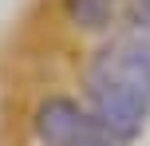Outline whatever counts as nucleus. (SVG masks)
I'll list each match as a JSON object with an SVG mask.
<instances>
[{
	"label": "nucleus",
	"mask_w": 150,
	"mask_h": 146,
	"mask_svg": "<svg viewBox=\"0 0 150 146\" xmlns=\"http://www.w3.org/2000/svg\"><path fill=\"white\" fill-rule=\"evenodd\" d=\"M83 99L87 107L134 142L150 123V32L122 24L119 32L99 39L83 67Z\"/></svg>",
	"instance_id": "nucleus-1"
},
{
	"label": "nucleus",
	"mask_w": 150,
	"mask_h": 146,
	"mask_svg": "<svg viewBox=\"0 0 150 146\" xmlns=\"http://www.w3.org/2000/svg\"><path fill=\"white\" fill-rule=\"evenodd\" d=\"M32 134L40 146H130L75 95H44L32 111Z\"/></svg>",
	"instance_id": "nucleus-2"
},
{
	"label": "nucleus",
	"mask_w": 150,
	"mask_h": 146,
	"mask_svg": "<svg viewBox=\"0 0 150 146\" xmlns=\"http://www.w3.org/2000/svg\"><path fill=\"white\" fill-rule=\"evenodd\" d=\"M134 0H63V20L83 36H111L130 24Z\"/></svg>",
	"instance_id": "nucleus-3"
},
{
	"label": "nucleus",
	"mask_w": 150,
	"mask_h": 146,
	"mask_svg": "<svg viewBox=\"0 0 150 146\" xmlns=\"http://www.w3.org/2000/svg\"><path fill=\"white\" fill-rule=\"evenodd\" d=\"M130 24H138V28L150 32V0H134V8H130Z\"/></svg>",
	"instance_id": "nucleus-4"
}]
</instances>
